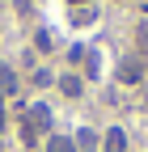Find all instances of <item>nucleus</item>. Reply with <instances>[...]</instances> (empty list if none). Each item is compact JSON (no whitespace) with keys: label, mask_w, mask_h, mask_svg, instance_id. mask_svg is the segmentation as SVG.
<instances>
[{"label":"nucleus","mask_w":148,"mask_h":152,"mask_svg":"<svg viewBox=\"0 0 148 152\" xmlns=\"http://www.w3.org/2000/svg\"><path fill=\"white\" fill-rule=\"evenodd\" d=\"M119 80H123V85H136V80H140V59H127L123 72H119Z\"/></svg>","instance_id":"f257e3e1"},{"label":"nucleus","mask_w":148,"mask_h":152,"mask_svg":"<svg viewBox=\"0 0 148 152\" xmlns=\"http://www.w3.org/2000/svg\"><path fill=\"white\" fill-rule=\"evenodd\" d=\"M127 148V135H123V131L114 127V131H106V152H123Z\"/></svg>","instance_id":"f03ea898"},{"label":"nucleus","mask_w":148,"mask_h":152,"mask_svg":"<svg viewBox=\"0 0 148 152\" xmlns=\"http://www.w3.org/2000/svg\"><path fill=\"white\" fill-rule=\"evenodd\" d=\"M51 152H72V144L68 140H51Z\"/></svg>","instance_id":"7ed1b4c3"},{"label":"nucleus","mask_w":148,"mask_h":152,"mask_svg":"<svg viewBox=\"0 0 148 152\" xmlns=\"http://www.w3.org/2000/svg\"><path fill=\"white\" fill-rule=\"evenodd\" d=\"M0 127H4V110H0Z\"/></svg>","instance_id":"20e7f679"}]
</instances>
